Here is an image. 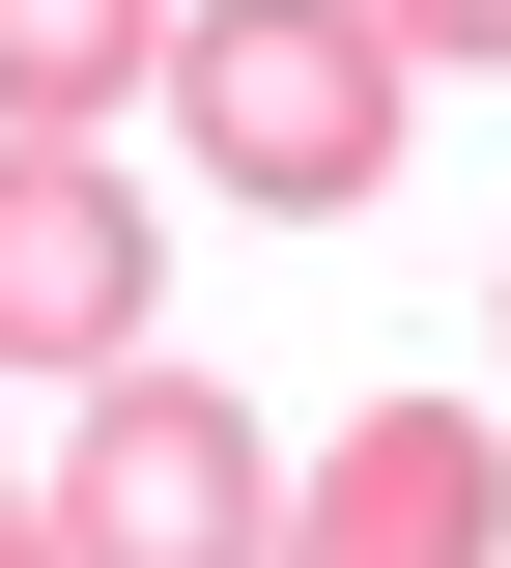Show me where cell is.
<instances>
[{
	"instance_id": "obj_1",
	"label": "cell",
	"mask_w": 511,
	"mask_h": 568,
	"mask_svg": "<svg viewBox=\"0 0 511 568\" xmlns=\"http://www.w3.org/2000/svg\"><path fill=\"white\" fill-rule=\"evenodd\" d=\"M398 0H171V114L227 200H369L398 171Z\"/></svg>"
},
{
	"instance_id": "obj_2",
	"label": "cell",
	"mask_w": 511,
	"mask_h": 568,
	"mask_svg": "<svg viewBox=\"0 0 511 568\" xmlns=\"http://www.w3.org/2000/svg\"><path fill=\"white\" fill-rule=\"evenodd\" d=\"M58 568H285V455L200 398V369H85V426H58Z\"/></svg>"
},
{
	"instance_id": "obj_3",
	"label": "cell",
	"mask_w": 511,
	"mask_h": 568,
	"mask_svg": "<svg viewBox=\"0 0 511 568\" xmlns=\"http://www.w3.org/2000/svg\"><path fill=\"white\" fill-rule=\"evenodd\" d=\"M143 171L114 142H0V369H114L143 342Z\"/></svg>"
},
{
	"instance_id": "obj_4",
	"label": "cell",
	"mask_w": 511,
	"mask_h": 568,
	"mask_svg": "<svg viewBox=\"0 0 511 568\" xmlns=\"http://www.w3.org/2000/svg\"><path fill=\"white\" fill-rule=\"evenodd\" d=\"M313 568H511V455H483V398H369L341 455H313Z\"/></svg>"
},
{
	"instance_id": "obj_5",
	"label": "cell",
	"mask_w": 511,
	"mask_h": 568,
	"mask_svg": "<svg viewBox=\"0 0 511 568\" xmlns=\"http://www.w3.org/2000/svg\"><path fill=\"white\" fill-rule=\"evenodd\" d=\"M85 114H171V0H0V142H85Z\"/></svg>"
},
{
	"instance_id": "obj_6",
	"label": "cell",
	"mask_w": 511,
	"mask_h": 568,
	"mask_svg": "<svg viewBox=\"0 0 511 568\" xmlns=\"http://www.w3.org/2000/svg\"><path fill=\"white\" fill-rule=\"evenodd\" d=\"M398 58H511V0H398Z\"/></svg>"
},
{
	"instance_id": "obj_7",
	"label": "cell",
	"mask_w": 511,
	"mask_h": 568,
	"mask_svg": "<svg viewBox=\"0 0 511 568\" xmlns=\"http://www.w3.org/2000/svg\"><path fill=\"white\" fill-rule=\"evenodd\" d=\"M0 568H58V511H29V455H0Z\"/></svg>"
},
{
	"instance_id": "obj_8",
	"label": "cell",
	"mask_w": 511,
	"mask_h": 568,
	"mask_svg": "<svg viewBox=\"0 0 511 568\" xmlns=\"http://www.w3.org/2000/svg\"><path fill=\"white\" fill-rule=\"evenodd\" d=\"M285 568H313V540H285Z\"/></svg>"
}]
</instances>
